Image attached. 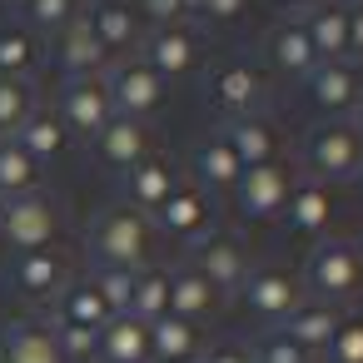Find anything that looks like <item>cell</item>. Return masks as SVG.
Returning <instances> with one entry per match:
<instances>
[{"label": "cell", "instance_id": "6da1fadb", "mask_svg": "<svg viewBox=\"0 0 363 363\" xmlns=\"http://www.w3.org/2000/svg\"><path fill=\"white\" fill-rule=\"evenodd\" d=\"M303 289L318 298V303H348L358 289H363V249L348 244V239H323L313 244L308 264H303Z\"/></svg>", "mask_w": 363, "mask_h": 363}, {"label": "cell", "instance_id": "7a4b0ae2", "mask_svg": "<svg viewBox=\"0 0 363 363\" xmlns=\"http://www.w3.org/2000/svg\"><path fill=\"white\" fill-rule=\"evenodd\" d=\"M150 239H155V224L150 214L130 209V204H115L95 219V259L100 269H145L150 259Z\"/></svg>", "mask_w": 363, "mask_h": 363}, {"label": "cell", "instance_id": "3957f363", "mask_svg": "<svg viewBox=\"0 0 363 363\" xmlns=\"http://www.w3.org/2000/svg\"><path fill=\"white\" fill-rule=\"evenodd\" d=\"M303 164L313 169L318 184L353 179L358 164H363V130L353 120H323V125H313L308 140H303Z\"/></svg>", "mask_w": 363, "mask_h": 363}, {"label": "cell", "instance_id": "277c9868", "mask_svg": "<svg viewBox=\"0 0 363 363\" xmlns=\"http://www.w3.org/2000/svg\"><path fill=\"white\" fill-rule=\"evenodd\" d=\"M60 234V209L40 194H16L0 204V244L11 254H30V249H50Z\"/></svg>", "mask_w": 363, "mask_h": 363}, {"label": "cell", "instance_id": "5b68a950", "mask_svg": "<svg viewBox=\"0 0 363 363\" xmlns=\"http://www.w3.org/2000/svg\"><path fill=\"white\" fill-rule=\"evenodd\" d=\"M294 184H298V179H294V169H289L284 160H274V164H254V169H244V174H239V184L229 189V199H234L239 219L264 224V219L284 214V204H289Z\"/></svg>", "mask_w": 363, "mask_h": 363}, {"label": "cell", "instance_id": "8992f818", "mask_svg": "<svg viewBox=\"0 0 363 363\" xmlns=\"http://www.w3.org/2000/svg\"><path fill=\"white\" fill-rule=\"evenodd\" d=\"M239 298H244V308H249L254 318L284 323V318L303 303V284H298L289 269H279V264H249V274H244V284H239Z\"/></svg>", "mask_w": 363, "mask_h": 363}, {"label": "cell", "instance_id": "52a82bcc", "mask_svg": "<svg viewBox=\"0 0 363 363\" xmlns=\"http://www.w3.org/2000/svg\"><path fill=\"white\" fill-rule=\"evenodd\" d=\"M105 95H110L115 115H125V120H145V115L160 110V100H164V80H160L145 60H125V65H115V75L105 80Z\"/></svg>", "mask_w": 363, "mask_h": 363}, {"label": "cell", "instance_id": "ba28073f", "mask_svg": "<svg viewBox=\"0 0 363 363\" xmlns=\"http://www.w3.org/2000/svg\"><path fill=\"white\" fill-rule=\"evenodd\" d=\"M60 125L70 130V135H85V140H95L110 120H115V105H110V95H105V80H95V75H75L70 85H65V95H60Z\"/></svg>", "mask_w": 363, "mask_h": 363}, {"label": "cell", "instance_id": "9c48e42d", "mask_svg": "<svg viewBox=\"0 0 363 363\" xmlns=\"http://www.w3.org/2000/svg\"><path fill=\"white\" fill-rule=\"evenodd\" d=\"M303 85H308V100L318 110H328L333 120H348V110L363 105V75L348 60H318Z\"/></svg>", "mask_w": 363, "mask_h": 363}, {"label": "cell", "instance_id": "30bf717a", "mask_svg": "<svg viewBox=\"0 0 363 363\" xmlns=\"http://www.w3.org/2000/svg\"><path fill=\"white\" fill-rule=\"evenodd\" d=\"M194 269L214 284V294H239V284L249 274V254L234 234H204L194 244Z\"/></svg>", "mask_w": 363, "mask_h": 363}, {"label": "cell", "instance_id": "8fae6325", "mask_svg": "<svg viewBox=\"0 0 363 363\" xmlns=\"http://www.w3.org/2000/svg\"><path fill=\"white\" fill-rule=\"evenodd\" d=\"M155 219L174 239H194L199 244L204 234H214V209H209V194L199 184H174V194L155 209Z\"/></svg>", "mask_w": 363, "mask_h": 363}, {"label": "cell", "instance_id": "7c38bea8", "mask_svg": "<svg viewBox=\"0 0 363 363\" xmlns=\"http://www.w3.org/2000/svg\"><path fill=\"white\" fill-rule=\"evenodd\" d=\"M11 289L21 298H50L65 289V259L50 249H30V254H16L11 259Z\"/></svg>", "mask_w": 363, "mask_h": 363}, {"label": "cell", "instance_id": "4fadbf2b", "mask_svg": "<svg viewBox=\"0 0 363 363\" xmlns=\"http://www.w3.org/2000/svg\"><path fill=\"white\" fill-rule=\"evenodd\" d=\"M145 65L164 80V75H189L199 65V35L189 26H164L145 40Z\"/></svg>", "mask_w": 363, "mask_h": 363}, {"label": "cell", "instance_id": "5bb4252c", "mask_svg": "<svg viewBox=\"0 0 363 363\" xmlns=\"http://www.w3.org/2000/svg\"><path fill=\"white\" fill-rule=\"evenodd\" d=\"M224 140H229V150L239 155V164L244 169H254V164H274L279 160V150H284V140H279V130L254 110V115H234L229 120V130H224Z\"/></svg>", "mask_w": 363, "mask_h": 363}, {"label": "cell", "instance_id": "9a60e30c", "mask_svg": "<svg viewBox=\"0 0 363 363\" xmlns=\"http://www.w3.org/2000/svg\"><path fill=\"white\" fill-rule=\"evenodd\" d=\"M0 363H65V358H60V343H55L50 323L21 318L0 333Z\"/></svg>", "mask_w": 363, "mask_h": 363}, {"label": "cell", "instance_id": "2e32d148", "mask_svg": "<svg viewBox=\"0 0 363 363\" xmlns=\"http://www.w3.org/2000/svg\"><path fill=\"white\" fill-rule=\"evenodd\" d=\"M95 155H100L110 169H135L140 160H150V130H145V120L115 115V120L95 135Z\"/></svg>", "mask_w": 363, "mask_h": 363}, {"label": "cell", "instance_id": "e0dca14e", "mask_svg": "<svg viewBox=\"0 0 363 363\" xmlns=\"http://www.w3.org/2000/svg\"><path fill=\"white\" fill-rule=\"evenodd\" d=\"M338 323H343V308H333V303H318V298H303L289 318H284V338H294L303 353H323L328 348V338L338 333Z\"/></svg>", "mask_w": 363, "mask_h": 363}, {"label": "cell", "instance_id": "ac0fdd59", "mask_svg": "<svg viewBox=\"0 0 363 363\" xmlns=\"http://www.w3.org/2000/svg\"><path fill=\"white\" fill-rule=\"evenodd\" d=\"M214 100L224 105V110H234V115H254L259 110V100H264V70L259 65H249V60H229V65H219L214 70Z\"/></svg>", "mask_w": 363, "mask_h": 363}, {"label": "cell", "instance_id": "d6986e66", "mask_svg": "<svg viewBox=\"0 0 363 363\" xmlns=\"http://www.w3.org/2000/svg\"><path fill=\"white\" fill-rule=\"evenodd\" d=\"M284 214H289V229H298V234H308V239H313V234H328V229H333L338 199H333V189H328V184L308 179V184H294V194H289Z\"/></svg>", "mask_w": 363, "mask_h": 363}, {"label": "cell", "instance_id": "ffe728a7", "mask_svg": "<svg viewBox=\"0 0 363 363\" xmlns=\"http://www.w3.org/2000/svg\"><path fill=\"white\" fill-rule=\"evenodd\" d=\"M214 308H219L214 284H209L194 264H179V269L169 274V313L184 318V323H199V318H209Z\"/></svg>", "mask_w": 363, "mask_h": 363}, {"label": "cell", "instance_id": "44dd1931", "mask_svg": "<svg viewBox=\"0 0 363 363\" xmlns=\"http://www.w3.org/2000/svg\"><path fill=\"white\" fill-rule=\"evenodd\" d=\"M264 50H269V65L284 70V75H294V80H308V70L318 65V55H313V45H308V35H303V21L274 26Z\"/></svg>", "mask_w": 363, "mask_h": 363}, {"label": "cell", "instance_id": "7402d4cb", "mask_svg": "<svg viewBox=\"0 0 363 363\" xmlns=\"http://www.w3.org/2000/svg\"><path fill=\"white\" fill-rule=\"evenodd\" d=\"M174 169H169V160H140L135 169H125V189H130V209H140V214H155L169 194H174Z\"/></svg>", "mask_w": 363, "mask_h": 363}, {"label": "cell", "instance_id": "603a6c76", "mask_svg": "<svg viewBox=\"0 0 363 363\" xmlns=\"http://www.w3.org/2000/svg\"><path fill=\"white\" fill-rule=\"evenodd\" d=\"M100 358L105 363H150V323L135 313H115L100 328Z\"/></svg>", "mask_w": 363, "mask_h": 363}, {"label": "cell", "instance_id": "cb8c5ba5", "mask_svg": "<svg viewBox=\"0 0 363 363\" xmlns=\"http://www.w3.org/2000/svg\"><path fill=\"white\" fill-rule=\"evenodd\" d=\"M110 318H115V313H110V303L100 298V289H95L90 279H80V284H65V289H60L55 323H70V328H90V333H100Z\"/></svg>", "mask_w": 363, "mask_h": 363}, {"label": "cell", "instance_id": "d4e9b609", "mask_svg": "<svg viewBox=\"0 0 363 363\" xmlns=\"http://www.w3.org/2000/svg\"><path fill=\"white\" fill-rule=\"evenodd\" d=\"M303 35H308L318 60H343L348 55V11L333 6V0H323V6H313V16L303 21Z\"/></svg>", "mask_w": 363, "mask_h": 363}, {"label": "cell", "instance_id": "484cf974", "mask_svg": "<svg viewBox=\"0 0 363 363\" xmlns=\"http://www.w3.org/2000/svg\"><path fill=\"white\" fill-rule=\"evenodd\" d=\"M194 174H199V189L209 184V189L229 194V189L239 184L244 164H239V155L229 150L224 135H209V140H199V150H194Z\"/></svg>", "mask_w": 363, "mask_h": 363}, {"label": "cell", "instance_id": "4316f807", "mask_svg": "<svg viewBox=\"0 0 363 363\" xmlns=\"http://www.w3.org/2000/svg\"><path fill=\"white\" fill-rule=\"evenodd\" d=\"M85 26H90V35L105 45V55L130 50V45H135V30H140V21H135V11L125 6V0H100V6L85 16Z\"/></svg>", "mask_w": 363, "mask_h": 363}, {"label": "cell", "instance_id": "83f0119b", "mask_svg": "<svg viewBox=\"0 0 363 363\" xmlns=\"http://www.w3.org/2000/svg\"><path fill=\"white\" fill-rule=\"evenodd\" d=\"M150 358L155 363H179V358H199V328L164 313L150 323Z\"/></svg>", "mask_w": 363, "mask_h": 363}, {"label": "cell", "instance_id": "f1b7e54d", "mask_svg": "<svg viewBox=\"0 0 363 363\" xmlns=\"http://www.w3.org/2000/svg\"><path fill=\"white\" fill-rule=\"evenodd\" d=\"M16 145H21V150H30L35 160H55V155H65L70 130L60 125V115H55V110H30V115H26V125L16 130Z\"/></svg>", "mask_w": 363, "mask_h": 363}, {"label": "cell", "instance_id": "f546056e", "mask_svg": "<svg viewBox=\"0 0 363 363\" xmlns=\"http://www.w3.org/2000/svg\"><path fill=\"white\" fill-rule=\"evenodd\" d=\"M105 45L90 35V26H85V16L80 21H70L65 30H60V65L65 70H75V75H90V70H105Z\"/></svg>", "mask_w": 363, "mask_h": 363}, {"label": "cell", "instance_id": "4dcf8cb0", "mask_svg": "<svg viewBox=\"0 0 363 363\" xmlns=\"http://www.w3.org/2000/svg\"><path fill=\"white\" fill-rule=\"evenodd\" d=\"M130 313L140 323H155L169 313V269H135V289H130Z\"/></svg>", "mask_w": 363, "mask_h": 363}, {"label": "cell", "instance_id": "1f68e13d", "mask_svg": "<svg viewBox=\"0 0 363 363\" xmlns=\"http://www.w3.org/2000/svg\"><path fill=\"white\" fill-rule=\"evenodd\" d=\"M40 184V160L30 150H21L16 140H0V194H35Z\"/></svg>", "mask_w": 363, "mask_h": 363}, {"label": "cell", "instance_id": "d6a6232c", "mask_svg": "<svg viewBox=\"0 0 363 363\" xmlns=\"http://www.w3.org/2000/svg\"><path fill=\"white\" fill-rule=\"evenodd\" d=\"M35 35L26 26H11V30H0V80H16L35 65Z\"/></svg>", "mask_w": 363, "mask_h": 363}, {"label": "cell", "instance_id": "836d02e7", "mask_svg": "<svg viewBox=\"0 0 363 363\" xmlns=\"http://www.w3.org/2000/svg\"><path fill=\"white\" fill-rule=\"evenodd\" d=\"M21 11L40 30H65L70 21H80V0H21Z\"/></svg>", "mask_w": 363, "mask_h": 363}, {"label": "cell", "instance_id": "e575fe53", "mask_svg": "<svg viewBox=\"0 0 363 363\" xmlns=\"http://www.w3.org/2000/svg\"><path fill=\"white\" fill-rule=\"evenodd\" d=\"M90 284L100 289V298L110 303V313H130V289H135V274L130 269H95Z\"/></svg>", "mask_w": 363, "mask_h": 363}, {"label": "cell", "instance_id": "d590c367", "mask_svg": "<svg viewBox=\"0 0 363 363\" xmlns=\"http://www.w3.org/2000/svg\"><path fill=\"white\" fill-rule=\"evenodd\" d=\"M55 343H60V358H65V363H90V358H100V333H90V328L55 323Z\"/></svg>", "mask_w": 363, "mask_h": 363}, {"label": "cell", "instance_id": "8d00e7d4", "mask_svg": "<svg viewBox=\"0 0 363 363\" xmlns=\"http://www.w3.org/2000/svg\"><path fill=\"white\" fill-rule=\"evenodd\" d=\"M323 358L328 363H363V318H343L338 333L328 338Z\"/></svg>", "mask_w": 363, "mask_h": 363}, {"label": "cell", "instance_id": "74e56055", "mask_svg": "<svg viewBox=\"0 0 363 363\" xmlns=\"http://www.w3.org/2000/svg\"><path fill=\"white\" fill-rule=\"evenodd\" d=\"M26 115H30V90L21 80H0V135L21 130Z\"/></svg>", "mask_w": 363, "mask_h": 363}, {"label": "cell", "instance_id": "f35d334b", "mask_svg": "<svg viewBox=\"0 0 363 363\" xmlns=\"http://www.w3.org/2000/svg\"><path fill=\"white\" fill-rule=\"evenodd\" d=\"M254 363H313V353H303V348H298L294 338H284V333H269V338L259 343Z\"/></svg>", "mask_w": 363, "mask_h": 363}, {"label": "cell", "instance_id": "ab89813d", "mask_svg": "<svg viewBox=\"0 0 363 363\" xmlns=\"http://www.w3.org/2000/svg\"><path fill=\"white\" fill-rule=\"evenodd\" d=\"M189 11H199V16L214 21V26H234V21H244L249 0H189Z\"/></svg>", "mask_w": 363, "mask_h": 363}, {"label": "cell", "instance_id": "60d3db41", "mask_svg": "<svg viewBox=\"0 0 363 363\" xmlns=\"http://www.w3.org/2000/svg\"><path fill=\"white\" fill-rule=\"evenodd\" d=\"M140 11L145 21H155V30H164V26H184L189 0H140Z\"/></svg>", "mask_w": 363, "mask_h": 363}, {"label": "cell", "instance_id": "b9f144b4", "mask_svg": "<svg viewBox=\"0 0 363 363\" xmlns=\"http://www.w3.org/2000/svg\"><path fill=\"white\" fill-rule=\"evenodd\" d=\"M199 363H254V358H249V348H239V343H219V348L199 353Z\"/></svg>", "mask_w": 363, "mask_h": 363}, {"label": "cell", "instance_id": "7bdbcfd3", "mask_svg": "<svg viewBox=\"0 0 363 363\" xmlns=\"http://www.w3.org/2000/svg\"><path fill=\"white\" fill-rule=\"evenodd\" d=\"M348 50L363 55V11H348Z\"/></svg>", "mask_w": 363, "mask_h": 363}, {"label": "cell", "instance_id": "ee69618b", "mask_svg": "<svg viewBox=\"0 0 363 363\" xmlns=\"http://www.w3.org/2000/svg\"><path fill=\"white\" fill-rule=\"evenodd\" d=\"M333 6H343V11H363V0H333Z\"/></svg>", "mask_w": 363, "mask_h": 363}, {"label": "cell", "instance_id": "f6af8a7d", "mask_svg": "<svg viewBox=\"0 0 363 363\" xmlns=\"http://www.w3.org/2000/svg\"><path fill=\"white\" fill-rule=\"evenodd\" d=\"M179 363H199V358H179Z\"/></svg>", "mask_w": 363, "mask_h": 363}, {"label": "cell", "instance_id": "bcb514c9", "mask_svg": "<svg viewBox=\"0 0 363 363\" xmlns=\"http://www.w3.org/2000/svg\"><path fill=\"white\" fill-rule=\"evenodd\" d=\"M358 184H363V164H358Z\"/></svg>", "mask_w": 363, "mask_h": 363}, {"label": "cell", "instance_id": "7dc6e473", "mask_svg": "<svg viewBox=\"0 0 363 363\" xmlns=\"http://www.w3.org/2000/svg\"><path fill=\"white\" fill-rule=\"evenodd\" d=\"M289 6H303V0H289Z\"/></svg>", "mask_w": 363, "mask_h": 363}]
</instances>
